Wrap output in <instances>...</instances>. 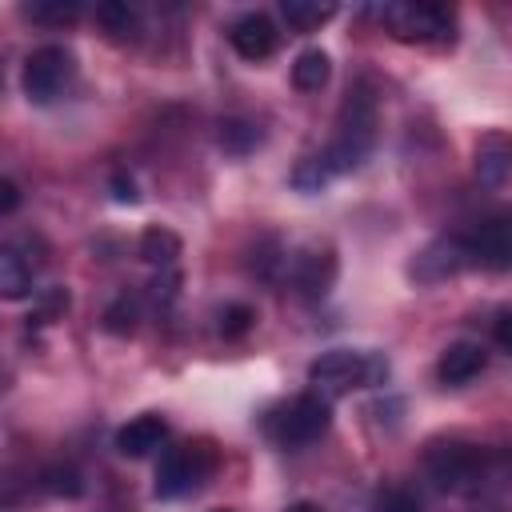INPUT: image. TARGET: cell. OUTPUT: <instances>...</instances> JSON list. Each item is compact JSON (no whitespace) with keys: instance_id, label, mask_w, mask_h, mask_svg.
I'll list each match as a JSON object with an SVG mask.
<instances>
[{"instance_id":"obj_1","label":"cell","mask_w":512,"mask_h":512,"mask_svg":"<svg viewBox=\"0 0 512 512\" xmlns=\"http://www.w3.org/2000/svg\"><path fill=\"white\" fill-rule=\"evenodd\" d=\"M376 128H380L376 92H372V84H356V88L344 96V104H340L332 144L320 152L324 168H328L332 176L360 168V164L368 160V152L376 148Z\"/></svg>"},{"instance_id":"obj_2","label":"cell","mask_w":512,"mask_h":512,"mask_svg":"<svg viewBox=\"0 0 512 512\" xmlns=\"http://www.w3.org/2000/svg\"><path fill=\"white\" fill-rule=\"evenodd\" d=\"M308 380L320 396H344L352 388H376L388 380V360L368 348H332L320 360H312Z\"/></svg>"},{"instance_id":"obj_3","label":"cell","mask_w":512,"mask_h":512,"mask_svg":"<svg viewBox=\"0 0 512 512\" xmlns=\"http://www.w3.org/2000/svg\"><path fill=\"white\" fill-rule=\"evenodd\" d=\"M424 468L440 492L476 496L480 484L488 480V452L480 444H468V440H436L424 452Z\"/></svg>"},{"instance_id":"obj_4","label":"cell","mask_w":512,"mask_h":512,"mask_svg":"<svg viewBox=\"0 0 512 512\" xmlns=\"http://www.w3.org/2000/svg\"><path fill=\"white\" fill-rule=\"evenodd\" d=\"M332 424V404L320 392H300L292 400H284L280 408H272L264 416V432L280 444V448H304L316 444Z\"/></svg>"},{"instance_id":"obj_5","label":"cell","mask_w":512,"mask_h":512,"mask_svg":"<svg viewBox=\"0 0 512 512\" xmlns=\"http://www.w3.org/2000/svg\"><path fill=\"white\" fill-rule=\"evenodd\" d=\"M380 24L408 44H444L452 40V12L440 4H424V0H404V4H384Z\"/></svg>"},{"instance_id":"obj_6","label":"cell","mask_w":512,"mask_h":512,"mask_svg":"<svg viewBox=\"0 0 512 512\" xmlns=\"http://www.w3.org/2000/svg\"><path fill=\"white\" fill-rule=\"evenodd\" d=\"M212 468H216V456H212L208 444H176L156 464V496L160 500H180V496L196 492L208 480Z\"/></svg>"},{"instance_id":"obj_7","label":"cell","mask_w":512,"mask_h":512,"mask_svg":"<svg viewBox=\"0 0 512 512\" xmlns=\"http://www.w3.org/2000/svg\"><path fill=\"white\" fill-rule=\"evenodd\" d=\"M72 72H76L72 52L60 48V44H44V48L28 52V60H24V76H20L24 80V96L32 104H52L72 84Z\"/></svg>"},{"instance_id":"obj_8","label":"cell","mask_w":512,"mask_h":512,"mask_svg":"<svg viewBox=\"0 0 512 512\" xmlns=\"http://www.w3.org/2000/svg\"><path fill=\"white\" fill-rule=\"evenodd\" d=\"M468 264H472V260H468L464 236H436V240H428V244L412 256L408 276H412L416 284H440V280L464 272Z\"/></svg>"},{"instance_id":"obj_9","label":"cell","mask_w":512,"mask_h":512,"mask_svg":"<svg viewBox=\"0 0 512 512\" xmlns=\"http://www.w3.org/2000/svg\"><path fill=\"white\" fill-rule=\"evenodd\" d=\"M464 248H468V260L472 264H484L492 272H504L512 264V224L508 216H488L480 220L468 236H464Z\"/></svg>"},{"instance_id":"obj_10","label":"cell","mask_w":512,"mask_h":512,"mask_svg":"<svg viewBox=\"0 0 512 512\" xmlns=\"http://www.w3.org/2000/svg\"><path fill=\"white\" fill-rule=\"evenodd\" d=\"M276 40H280V32H276V24L264 16V12H244L240 20H232V28H228V44L236 48V56H244V60H268L272 52H276Z\"/></svg>"},{"instance_id":"obj_11","label":"cell","mask_w":512,"mask_h":512,"mask_svg":"<svg viewBox=\"0 0 512 512\" xmlns=\"http://www.w3.org/2000/svg\"><path fill=\"white\" fill-rule=\"evenodd\" d=\"M484 364H488V352L476 344V340H452L444 352H440V364H436V376H440V384H468V380H476L480 372H484Z\"/></svg>"},{"instance_id":"obj_12","label":"cell","mask_w":512,"mask_h":512,"mask_svg":"<svg viewBox=\"0 0 512 512\" xmlns=\"http://www.w3.org/2000/svg\"><path fill=\"white\" fill-rule=\"evenodd\" d=\"M164 440H168V424H164V416L144 412V416L128 420V424L116 432V452H120V456H132V460H140V456H152Z\"/></svg>"},{"instance_id":"obj_13","label":"cell","mask_w":512,"mask_h":512,"mask_svg":"<svg viewBox=\"0 0 512 512\" xmlns=\"http://www.w3.org/2000/svg\"><path fill=\"white\" fill-rule=\"evenodd\" d=\"M332 276H336L332 252H304V256H296V264H292V284H296V292L308 296V300L324 296L328 284H332Z\"/></svg>"},{"instance_id":"obj_14","label":"cell","mask_w":512,"mask_h":512,"mask_svg":"<svg viewBox=\"0 0 512 512\" xmlns=\"http://www.w3.org/2000/svg\"><path fill=\"white\" fill-rule=\"evenodd\" d=\"M508 168H512V148H508V140H504L500 132L484 136L480 148H476V172H480V180H484L488 188H504Z\"/></svg>"},{"instance_id":"obj_15","label":"cell","mask_w":512,"mask_h":512,"mask_svg":"<svg viewBox=\"0 0 512 512\" xmlns=\"http://www.w3.org/2000/svg\"><path fill=\"white\" fill-rule=\"evenodd\" d=\"M328 76H332V60L324 48H304L292 64V84L300 92H320L328 84Z\"/></svg>"},{"instance_id":"obj_16","label":"cell","mask_w":512,"mask_h":512,"mask_svg":"<svg viewBox=\"0 0 512 512\" xmlns=\"http://www.w3.org/2000/svg\"><path fill=\"white\" fill-rule=\"evenodd\" d=\"M96 24L112 36V40H136L140 32V12L124 0H108V4H96Z\"/></svg>"},{"instance_id":"obj_17","label":"cell","mask_w":512,"mask_h":512,"mask_svg":"<svg viewBox=\"0 0 512 512\" xmlns=\"http://www.w3.org/2000/svg\"><path fill=\"white\" fill-rule=\"evenodd\" d=\"M32 292V276L12 248H0V300H24Z\"/></svg>"},{"instance_id":"obj_18","label":"cell","mask_w":512,"mask_h":512,"mask_svg":"<svg viewBox=\"0 0 512 512\" xmlns=\"http://www.w3.org/2000/svg\"><path fill=\"white\" fill-rule=\"evenodd\" d=\"M280 16L288 20V28L296 32H312L320 24H328L336 16V4H308V0H284L280 4Z\"/></svg>"},{"instance_id":"obj_19","label":"cell","mask_w":512,"mask_h":512,"mask_svg":"<svg viewBox=\"0 0 512 512\" xmlns=\"http://www.w3.org/2000/svg\"><path fill=\"white\" fill-rule=\"evenodd\" d=\"M80 4L76 0H32V4H24L20 8V16L24 20H32V24H72V20H80Z\"/></svg>"},{"instance_id":"obj_20","label":"cell","mask_w":512,"mask_h":512,"mask_svg":"<svg viewBox=\"0 0 512 512\" xmlns=\"http://www.w3.org/2000/svg\"><path fill=\"white\" fill-rule=\"evenodd\" d=\"M140 256H144L148 264L168 268V264L180 256V240H176L168 228H148V232H144V240H140Z\"/></svg>"},{"instance_id":"obj_21","label":"cell","mask_w":512,"mask_h":512,"mask_svg":"<svg viewBox=\"0 0 512 512\" xmlns=\"http://www.w3.org/2000/svg\"><path fill=\"white\" fill-rule=\"evenodd\" d=\"M40 488L52 492V496H80L84 480H80V472L72 464H52V468L40 472Z\"/></svg>"},{"instance_id":"obj_22","label":"cell","mask_w":512,"mask_h":512,"mask_svg":"<svg viewBox=\"0 0 512 512\" xmlns=\"http://www.w3.org/2000/svg\"><path fill=\"white\" fill-rule=\"evenodd\" d=\"M136 320H140V308H136L132 296H116V300L108 304V312H104V328H108L112 336H128V332L136 328Z\"/></svg>"},{"instance_id":"obj_23","label":"cell","mask_w":512,"mask_h":512,"mask_svg":"<svg viewBox=\"0 0 512 512\" xmlns=\"http://www.w3.org/2000/svg\"><path fill=\"white\" fill-rule=\"evenodd\" d=\"M328 180H332V172L324 168L320 156H304V160L296 164V172H292V184H296L300 192H320Z\"/></svg>"},{"instance_id":"obj_24","label":"cell","mask_w":512,"mask_h":512,"mask_svg":"<svg viewBox=\"0 0 512 512\" xmlns=\"http://www.w3.org/2000/svg\"><path fill=\"white\" fill-rule=\"evenodd\" d=\"M220 144H224L228 152H248V148L256 144V128L244 124V120H224V124H220Z\"/></svg>"},{"instance_id":"obj_25","label":"cell","mask_w":512,"mask_h":512,"mask_svg":"<svg viewBox=\"0 0 512 512\" xmlns=\"http://www.w3.org/2000/svg\"><path fill=\"white\" fill-rule=\"evenodd\" d=\"M252 320H256V312H252L248 304H228V308L220 312V332H224V336H244V332L252 328Z\"/></svg>"},{"instance_id":"obj_26","label":"cell","mask_w":512,"mask_h":512,"mask_svg":"<svg viewBox=\"0 0 512 512\" xmlns=\"http://www.w3.org/2000/svg\"><path fill=\"white\" fill-rule=\"evenodd\" d=\"M372 508H376V512H420V500H416L408 488H384Z\"/></svg>"},{"instance_id":"obj_27","label":"cell","mask_w":512,"mask_h":512,"mask_svg":"<svg viewBox=\"0 0 512 512\" xmlns=\"http://www.w3.org/2000/svg\"><path fill=\"white\" fill-rule=\"evenodd\" d=\"M16 208H20V188L12 180H0V216H8Z\"/></svg>"},{"instance_id":"obj_28","label":"cell","mask_w":512,"mask_h":512,"mask_svg":"<svg viewBox=\"0 0 512 512\" xmlns=\"http://www.w3.org/2000/svg\"><path fill=\"white\" fill-rule=\"evenodd\" d=\"M508 308H500V316H496V340H500V348H512V328H508Z\"/></svg>"},{"instance_id":"obj_29","label":"cell","mask_w":512,"mask_h":512,"mask_svg":"<svg viewBox=\"0 0 512 512\" xmlns=\"http://www.w3.org/2000/svg\"><path fill=\"white\" fill-rule=\"evenodd\" d=\"M112 188H116V200H136V192H132V180L116 176V180H112Z\"/></svg>"},{"instance_id":"obj_30","label":"cell","mask_w":512,"mask_h":512,"mask_svg":"<svg viewBox=\"0 0 512 512\" xmlns=\"http://www.w3.org/2000/svg\"><path fill=\"white\" fill-rule=\"evenodd\" d=\"M288 512H324V508H316V504H292Z\"/></svg>"},{"instance_id":"obj_31","label":"cell","mask_w":512,"mask_h":512,"mask_svg":"<svg viewBox=\"0 0 512 512\" xmlns=\"http://www.w3.org/2000/svg\"><path fill=\"white\" fill-rule=\"evenodd\" d=\"M224 512H228V508H224Z\"/></svg>"}]
</instances>
